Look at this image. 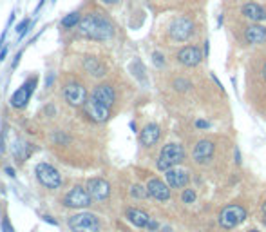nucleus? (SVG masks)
I'll return each mask as SVG.
<instances>
[{"label": "nucleus", "mask_w": 266, "mask_h": 232, "mask_svg": "<svg viewBox=\"0 0 266 232\" xmlns=\"http://www.w3.org/2000/svg\"><path fill=\"white\" fill-rule=\"evenodd\" d=\"M78 31L80 35L91 40H109L114 35L113 24L107 20L105 17H101L100 13H89L80 20L78 24Z\"/></svg>", "instance_id": "obj_1"}, {"label": "nucleus", "mask_w": 266, "mask_h": 232, "mask_svg": "<svg viewBox=\"0 0 266 232\" xmlns=\"http://www.w3.org/2000/svg\"><path fill=\"white\" fill-rule=\"evenodd\" d=\"M185 160V149L179 143H167L160 153V160H158V169L160 171H169L174 165L181 163Z\"/></svg>", "instance_id": "obj_2"}, {"label": "nucleus", "mask_w": 266, "mask_h": 232, "mask_svg": "<svg viewBox=\"0 0 266 232\" xmlns=\"http://www.w3.org/2000/svg\"><path fill=\"white\" fill-rule=\"evenodd\" d=\"M69 229L73 232H98L100 220L93 212H80L69 218Z\"/></svg>", "instance_id": "obj_3"}, {"label": "nucleus", "mask_w": 266, "mask_h": 232, "mask_svg": "<svg viewBox=\"0 0 266 232\" xmlns=\"http://www.w3.org/2000/svg\"><path fill=\"white\" fill-rule=\"evenodd\" d=\"M36 178L46 189H58L62 185V174L58 173V169H54L53 165H49L46 161H42L36 165Z\"/></svg>", "instance_id": "obj_4"}, {"label": "nucleus", "mask_w": 266, "mask_h": 232, "mask_svg": "<svg viewBox=\"0 0 266 232\" xmlns=\"http://www.w3.org/2000/svg\"><path fill=\"white\" fill-rule=\"evenodd\" d=\"M246 220V210L241 205H228L219 214V225L223 229H234Z\"/></svg>", "instance_id": "obj_5"}, {"label": "nucleus", "mask_w": 266, "mask_h": 232, "mask_svg": "<svg viewBox=\"0 0 266 232\" xmlns=\"http://www.w3.org/2000/svg\"><path fill=\"white\" fill-rule=\"evenodd\" d=\"M194 33V22L187 17H179L176 20H172L170 27H169V35L172 40L176 42H185L189 40Z\"/></svg>", "instance_id": "obj_6"}, {"label": "nucleus", "mask_w": 266, "mask_h": 232, "mask_svg": "<svg viewBox=\"0 0 266 232\" xmlns=\"http://www.w3.org/2000/svg\"><path fill=\"white\" fill-rule=\"evenodd\" d=\"M36 82H38V78L36 77H31L27 78L20 87H18L11 96V105L15 109H24L27 105V102L31 100V95H33V91L36 87Z\"/></svg>", "instance_id": "obj_7"}, {"label": "nucleus", "mask_w": 266, "mask_h": 232, "mask_svg": "<svg viewBox=\"0 0 266 232\" xmlns=\"http://www.w3.org/2000/svg\"><path fill=\"white\" fill-rule=\"evenodd\" d=\"M64 203L71 208H87L93 203V196L89 194L87 187L83 189V187L76 185V187H73L71 191L65 194Z\"/></svg>", "instance_id": "obj_8"}, {"label": "nucleus", "mask_w": 266, "mask_h": 232, "mask_svg": "<svg viewBox=\"0 0 266 232\" xmlns=\"http://www.w3.org/2000/svg\"><path fill=\"white\" fill-rule=\"evenodd\" d=\"M83 111H85V114H87L93 122H96V124H103V122H107L109 116H111V107L105 105V103H101V102H98L96 98H93V96L83 103Z\"/></svg>", "instance_id": "obj_9"}, {"label": "nucleus", "mask_w": 266, "mask_h": 232, "mask_svg": "<svg viewBox=\"0 0 266 232\" xmlns=\"http://www.w3.org/2000/svg\"><path fill=\"white\" fill-rule=\"evenodd\" d=\"M64 100L73 105V107H80L87 102V91L83 87L82 83L78 82H69L65 83L64 87Z\"/></svg>", "instance_id": "obj_10"}, {"label": "nucleus", "mask_w": 266, "mask_h": 232, "mask_svg": "<svg viewBox=\"0 0 266 232\" xmlns=\"http://www.w3.org/2000/svg\"><path fill=\"white\" fill-rule=\"evenodd\" d=\"M87 191L96 202H103L111 194V185L103 178H91L87 181Z\"/></svg>", "instance_id": "obj_11"}, {"label": "nucleus", "mask_w": 266, "mask_h": 232, "mask_svg": "<svg viewBox=\"0 0 266 232\" xmlns=\"http://www.w3.org/2000/svg\"><path fill=\"white\" fill-rule=\"evenodd\" d=\"M177 60H179L183 66L194 67L203 60V54H201V51H199V48H195V46H187V48H183L179 53H177Z\"/></svg>", "instance_id": "obj_12"}, {"label": "nucleus", "mask_w": 266, "mask_h": 232, "mask_svg": "<svg viewBox=\"0 0 266 232\" xmlns=\"http://www.w3.org/2000/svg\"><path fill=\"white\" fill-rule=\"evenodd\" d=\"M147 191H148V196H152L154 200H158V202H167V200L170 198V189L167 187V183H163V181L158 178H152L148 181Z\"/></svg>", "instance_id": "obj_13"}, {"label": "nucleus", "mask_w": 266, "mask_h": 232, "mask_svg": "<svg viewBox=\"0 0 266 232\" xmlns=\"http://www.w3.org/2000/svg\"><path fill=\"white\" fill-rule=\"evenodd\" d=\"M93 98H96L98 102H101V103H105V105H113L114 100H116V93H114V89L109 85V83H100V85H96L95 89H93Z\"/></svg>", "instance_id": "obj_14"}, {"label": "nucleus", "mask_w": 266, "mask_h": 232, "mask_svg": "<svg viewBox=\"0 0 266 232\" xmlns=\"http://www.w3.org/2000/svg\"><path fill=\"white\" fill-rule=\"evenodd\" d=\"M165 173L167 183L170 185L172 189H181L189 183V173L185 169H169Z\"/></svg>", "instance_id": "obj_15"}, {"label": "nucleus", "mask_w": 266, "mask_h": 232, "mask_svg": "<svg viewBox=\"0 0 266 232\" xmlns=\"http://www.w3.org/2000/svg\"><path fill=\"white\" fill-rule=\"evenodd\" d=\"M214 156V143L208 142V140H201L197 142L194 149V160L195 163H207L210 161V158Z\"/></svg>", "instance_id": "obj_16"}, {"label": "nucleus", "mask_w": 266, "mask_h": 232, "mask_svg": "<svg viewBox=\"0 0 266 232\" xmlns=\"http://www.w3.org/2000/svg\"><path fill=\"white\" fill-rule=\"evenodd\" d=\"M241 13H242V17L252 20V22H261V20H265L266 18L265 7H261L259 4H255V2L244 4V6L241 7Z\"/></svg>", "instance_id": "obj_17"}, {"label": "nucleus", "mask_w": 266, "mask_h": 232, "mask_svg": "<svg viewBox=\"0 0 266 232\" xmlns=\"http://www.w3.org/2000/svg\"><path fill=\"white\" fill-rule=\"evenodd\" d=\"M244 40L248 44H265L266 42V27L265 26H248L244 29Z\"/></svg>", "instance_id": "obj_18"}, {"label": "nucleus", "mask_w": 266, "mask_h": 232, "mask_svg": "<svg viewBox=\"0 0 266 232\" xmlns=\"http://www.w3.org/2000/svg\"><path fill=\"white\" fill-rule=\"evenodd\" d=\"M160 134H161V131H160V127H158V125L148 124V125L143 127L142 134H140V140H142V143L145 145V147H152L154 143L160 140Z\"/></svg>", "instance_id": "obj_19"}, {"label": "nucleus", "mask_w": 266, "mask_h": 232, "mask_svg": "<svg viewBox=\"0 0 266 232\" xmlns=\"http://www.w3.org/2000/svg\"><path fill=\"white\" fill-rule=\"evenodd\" d=\"M127 220L134 227H138V229H147L150 216L145 210H142V208H127Z\"/></svg>", "instance_id": "obj_20"}, {"label": "nucleus", "mask_w": 266, "mask_h": 232, "mask_svg": "<svg viewBox=\"0 0 266 232\" xmlns=\"http://www.w3.org/2000/svg\"><path fill=\"white\" fill-rule=\"evenodd\" d=\"M83 67H85V71H87L91 77H96V78L105 77V73H107L105 66H103L96 56H87V58L83 60Z\"/></svg>", "instance_id": "obj_21"}, {"label": "nucleus", "mask_w": 266, "mask_h": 232, "mask_svg": "<svg viewBox=\"0 0 266 232\" xmlns=\"http://www.w3.org/2000/svg\"><path fill=\"white\" fill-rule=\"evenodd\" d=\"M13 155L18 161H24L31 155V145L24 140H17L15 145H13Z\"/></svg>", "instance_id": "obj_22"}, {"label": "nucleus", "mask_w": 266, "mask_h": 232, "mask_svg": "<svg viewBox=\"0 0 266 232\" xmlns=\"http://www.w3.org/2000/svg\"><path fill=\"white\" fill-rule=\"evenodd\" d=\"M80 13H69V15H65L64 18H62V26H64L65 29H71V27H74V26L80 24Z\"/></svg>", "instance_id": "obj_23"}, {"label": "nucleus", "mask_w": 266, "mask_h": 232, "mask_svg": "<svg viewBox=\"0 0 266 232\" xmlns=\"http://www.w3.org/2000/svg\"><path fill=\"white\" fill-rule=\"evenodd\" d=\"M29 26H31L29 18H24V20H22V22L17 26V29H15V31L18 33V38H20V40H22V38H24V36L29 33Z\"/></svg>", "instance_id": "obj_24"}, {"label": "nucleus", "mask_w": 266, "mask_h": 232, "mask_svg": "<svg viewBox=\"0 0 266 232\" xmlns=\"http://www.w3.org/2000/svg\"><path fill=\"white\" fill-rule=\"evenodd\" d=\"M130 196L138 198V200H142V198H147L148 196L147 187H143V185H134V187L130 189Z\"/></svg>", "instance_id": "obj_25"}, {"label": "nucleus", "mask_w": 266, "mask_h": 232, "mask_svg": "<svg viewBox=\"0 0 266 232\" xmlns=\"http://www.w3.org/2000/svg\"><path fill=\"white\" fill-rule=\"evenodd\" d=\"M181 200H183L185 203H192V202H195V192L192 191V189H187V191L183 192V196H181Z\"/></svg>", "instance_id": "obj_26"}, {"label": "nucleus", "mask_w": 266, "mask_h": 232, "mask_svg": "<svg viewBox=\"0 0 266 232\" xmlns=\"http://www.w3.org/2000/svg\"><path fill=\"white\" fill-rule=\"evenodd\" d=\"M152 62H154V66L156 67H163L165 66V56L161 53H154L152 54Z\"/></svg>", "instance_id": "obj_27"}, {"label": "nucleus", "mask_w": 266, "mask_h": 232, "mask_svg": "<svg viewBox=\"0 0 266 232\" xmlns=\"http://www.w3.org/2000/svg\"><path fill=\"white\" fill-rule=\"evenodd\" d=\"M174 87L179 91H187L190 87V82H187V80H183V78H177L176 82H174Z\"/></svg>", "instance_id": "obj_28"}, {"label": "nucleus", "mask_w": 266, "mask_h": 232, "mask_svg": "<svg viewBox=\"0 0 266 232\" xmlns=\"http://www.w3.org/2000/svg\"><path fill=\"white\" fill-rule=\"evenodd\" d=\"M2 232H15V229H13V225L9 223V220H7V218H4V220H2Z\"/></svg>", "instance_id": "obj_29"}, {"label": "nucleus", "mask_w": 266, "mask_h": 232, "mask_svg": "<svg viewBox=\"0 0 266 232\" xmlns=\"http://www.w3.org/2000/svg\"><path fill=\"white\" fill-rule=\"evenodd\" d=\"M147 229H148V231H150V232H154V231H158V229H160V225H158V221L152 220V218H150V221H148Z\"/></svg>", "instance_id": "obj_30"}, {"label": "nucleus", "mask_w": 266, "mask_h": 232, "mask_svg": "<svg viewBox=\"0 0 266 232\" xmlns=\"http://www.w3.org/2000/svg\"><path fill=\"white\" fill-rule=\"evenodd\" d=\"M208 122H205V120H197V122H195V127H197V129H207L208 127Z\"/></svg>", "instance_id": "obj_31"}, {"label": "nucleus", "mask_w": 266, "mask_h": 232, "mask_svg": "<svg viewBox=\"0 0 266 232\" xmlns=\"http://www.w3.org/2000/svg\"><path fill=\"white\" fill-rule=\"evenodd\" d=\"M54 73H49L48 75V82H46V87H51V85H53V82H54Z\"/></svg>", "instance_id": "obj_32"}, {"label": "nucleus", "mask_w": 266, "mask_h": 232, "mask_svg": "<svg viewBox=\"0 0 266 232\" xmlns=\"http://www.w3.org/2000/svg\"><path fill=\"white\" fill-rule=\"evenodd\" d=\"M20 58H22V51H18L17 53V56H15V60H13V64H11V67L15 69V67L18 66V62H20Z\"/></svg>", "instance_id": "obj_33"}, {"label": "nucleus", "mask_w": 266, "mask_h": 232, "mask_svg": "<svg viewBox=\"0 0 266 232\" xmlns=\"http://www.w3.org/2000/svg\"><path fill=\"white\" fill-rule=\"evenodd\" d=\"M44 221H48V223H51V225L58 227V221H56V220H53V218H51V216H44Z\"/></svg>", "instance_id": "obj_34"}, {"label": "nucleus", "mask_w": 266, "mask_h": 232, "mask_svg": "<svg viewBox=\"0 0 266 232\" xmlns=\"http://www.w3.org/2000/svg\"><path fill=\"white\" fill-rule=\"evenodd\" d=\"M4 171H6L7 176H11V178H15V169H13V167H6Z\"/></svg>", "instance_id": "obj_35"}, {"label": "nucleus", "mask_w": 266, "mask_h": 232, "mask_svg": "<svg viewBox=\"0 0 266 232\" xmlns=\"http://www.w3.org/2000/svg\"><path fill=\"white\" fill-rule=\"evenodd\" d=\"M44 4H46V0H40V2H38V6L35 7V15H38V13H40V9L44 7Z\"/></svg>", "instance_id": "obj_36"}, {"label": "nucleus", "mask_w": 266, "mask_h": 232, "mask_svg": "<svg viewBox=\"0 0 266 232\" xmlns=\"http://www.w3.org/2000/svg\"><path fill=\"white\" fill-rule=\"evenodd\" d=\"M6 54H7V48L0 49V62H4V60H6Z\"/></svg>", "instance_id": "obj_37"}, {"label": "nucleus", "mask_w": 266, "mask_h": 232, "mask_svg": "<svg viewBox=\"0 0 266 232\" xmlns=\"http://www.w3.org/2000/svg\"><path fill=\"white\" fill-rule=\"evenodd\" d=\"M154 232H174L170 227H165V229H161V231H154Z\"/></svg>", "instance_id": "obj_38"}, {"label": "nucleus", "mask_w": 266, "mask_h": 232, "mask_svg": "<svg viewBox=\"0 0 266 232\" xmlns=\"http://www.w3.org/2000/svg\"><path fill=\"white\" fill-rule=\"evenodd\" d=\"M103 2H105V4H116L118 0H103Z\"/></svg>", "instance_id": "obj_39"}, {"label": "nucleus", "mask_w": 266, "mask_h": 232, "mask_svg": "<svg viewBox=\"0 0 266 232\" xmlns=\"http://www.w3.org/2000/svg\"><path fill=\"white\" fill-rule=\"evenodd\" d=\"M263 77H265V80H266V64H265V69H263Z\"/></svg>", "instance_id": "obj_40"}, {"label": "nucleus", "mask_w": 266, "mask_h": 232, "mask_svg": "<svg viewBox=\"0 0 266 232\" xmlns=\"http://www.w3.org/2000/svg\"><path fill=\"white\" fill-rule=\"evenodd\" d=\"M263 212H265V214H266V203H265V205H263Z\"/></svg>", "instance_id": "obj_41"}, {"label": "nucleus", "mask_w": 266, "mask_h": 232, "mask_svg": "<svg viewBox=\"0 0 266 232\" xmlns=\"http://www.w3.org/2000/svg\"><path fill=\"white\" fill-rule=\"evenodd\" d=\"M250 232H257V231H250Z\"/></svg>", "instance_id": "obj_42"}, {"label": "nucleus", "mask_w": 266, "mask_h": 232, "mask_svg": "<svg viewBox=\"0 0 266 232\" xmlns=\"http://www.w3.org/2000/svg\"><path fill=\"white\" fill-rule=\"evenodd\" d=\"M54 2H56V0H53V4H54Z\"/></svg>", "instance_id": "obj_43"}]
</instances>
